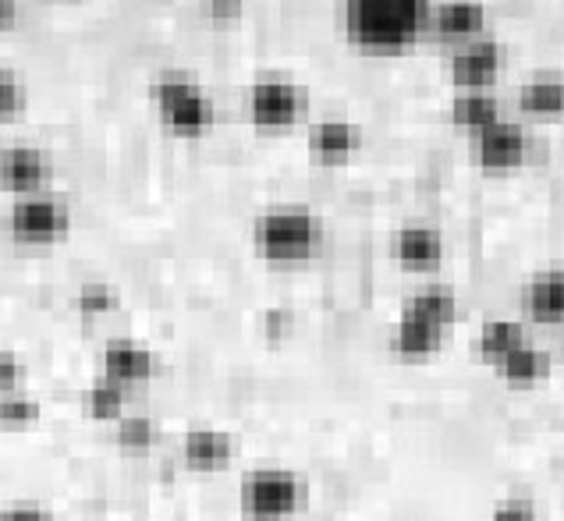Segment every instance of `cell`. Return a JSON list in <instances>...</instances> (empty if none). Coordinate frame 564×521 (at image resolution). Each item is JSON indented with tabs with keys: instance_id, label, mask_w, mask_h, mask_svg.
Listing matches in <instances>:
<instances>
[{
	"instance_id": "cell-17",
	"label": "cell",
	"mask_w": 564,
	"mask_h": 521,
	"mask_svg": "<svg viewBox=\"0 0 564 521\" xmlns=\"http://www.w3.org/2000/svg\"><path fill=\"white\" fill-rule=\"evenodd\" d=\"M444 337H447V330L433 327V323L419 319V316L401 313L398 323H394V330H391V351L398 358H426L433 351H441Z\"/></svg>"
},
{
	"instance_id": "cell-9",
	"label": "cell",
	"mask_w": 564,
	"mask_h": 521,
	"mask_svg": "<svg viewBox=\"0 0 564 521\" xmlns=\"http://www.w3.org/2000/svg\"><path fill=\"white\" fill-rule=\"evenodd\" d=\"M487 22H490V14L482 0H444V4H433L426 32L437 43L455 51L462 43L487 36Z\"/></svg>"
},
{
	"instance_id": "cell-11",
	"label": "cell",
	"mask_w": 564,
	"mask_h": 521,
	"mask_svg": "<svg viewBox=\"0 0 564 521\" xmlns=\"http://www.w3.org/2000/svg\"><path fill=\"white\" fill-rule=\"evenodd\" d=\"M391 252L401 270L430 273L444 263V235L430 224H405V227H398Z\"/></svg>"
},
{
	"instance_id": "cell-22",
	"label": "cell",
	"mask_w": 564,
	"mask_h": 521,
	"mask_svg": "<svg viewBox=\"0 0 564 521\" xmlns=\"http://www.w3.org/2000/svg\"><path fill=\"white\" fill-rule=\"evenodd\" d=\"M86 412L93 419H121L124 415V383L100 377L86 390Z\"/></svg>"
},
{
	"instance_id": "cell-4",
	"label": "cell",
	"mask_w": 564,
	"mask_h": 521,
	"mask_svg": "<svg viewBox=\"0 0 564 521\" xmlns=\"http://www.w3.org/2000/svg\"><path fill=\"white\" fill-rule=\"evenodd\" d=\"M305 482L288 468H256L241 479L238 503L249 521H284L305 508Z\"/></svg>"
},
{
	"instance_id": "cell-6",
	"label": "cell",
	"mask_w": 564,
	"mask_h": 521,
	"mask_svg": "<svg viewBox=\"0 0 564 521\" xmlns=\"http://www.w3.org/2000/svg\"><path fill=\"white\" fill-rule=\"evenodd\" d=\"M249 121L260 132H288L310 113V96L288 78H263L249 89Z\"/></svg>"
},
{
	"instance_id": "cell-1",
	"label": "cell",
	"mask_w": 564,
	"mask_h": 521,
	"mask_svg": "<svg viewBox=\"0 0 564 521\" xmlns=\"http://www.w3.org/2000/svg\"><path fill=\"white\" fill-rule=\"evenodd\" d=\"M433 0H341L345 40L369 57H398L423 40Z\"/></svg>"
},
{
	"instance_id": "cell-24",
	"label": "cell",
	"mask_w": 564,
	"mask_h": 521,
	"mask_svg": "<svg viewBox=\"0 0 564 521\" xmlns=\"http://www.w3.org/2000/svg\"><path fill=\"white\" fill-rule=\"evenodd\" d=\"M36 419H40V401L29 398L22 387L0 394V422L4 426H32Z\"/></svg>"
},
{
	"instance_id": "cell-16",
	"label": "cell",
	"mask_w": 564,
	"mask_h": 521,
	"mask_svg": "<svg viewBox=\"0 0 564 521\" xmlns=\"http://www.w3.org/2000/svg\"><path fill=\"white\" fill-rule=\"evenodd\" d=\"M494 369H497V377H501L505 383H511V387H533V383H543L546 377H551L554 355L525 340L522 348H514L511 355H505Z\"/></svg>"
},
{
	"instance_id": "cell-20",
	"label": "cell",
	"mask_w": 564,
	"mask_h": 521,
	"mask_svg": "<svg viewBox=\"0 0 564 521\" xmlns=\"http://www.w3.org/2000/svg\"><path fill=\"white\" fill-rule=\"evenodd\" d=\"M519 110L533 121H557L564 118V83L551 75L529 78L519 89Z\"/></svg>"
},
{
	"instance_id": "cell-32",
	"label": "cell",
	"mask_w": 564,
	"mask_h": 521,
	"mask_svg": "<svg viewBox=\"0 0 564 521\" xmlns=\"http://www.w3.org/2000/svg\"><path fill=\"white\" fill-rule=\"evenodd\" d=\"M14 11H19V0H0V32L14 22Z\"/></svg>"
},
{
	"instance_id": "cell-19",
	"label": "cell",
	"mask_w": 564,
	"mask_h": 521,
	"mask_svg": "<svg viewBox=\"0 0 564 521\" xmlns=\"http://www.w3.org/2000/svg\"><path fill=\"white\" fill-rule=\"evenodd\" d=\"M401 313L426 319V323H433V327H441V330H451V327H455V319H458V295L451 287H444V284H426L405 302Z\"/></svg>"
},
{
	"instance_id": "cell-5",
	"label": "cell",
	"mask_w": 564,
	"mask_h": 521,
	"mask_svg": "<svg viewBox=\"0 0 564 521\" xmlns=\"http://www.w3.org/2000/svg\"><path fill=\"white\" fill-rule=\"evenodd\" d=\"M72 227V209L57 195H19V203L8 209V235L22 246H54Z\"/></svg>"
},
{
	"instance_id": "cell-28",
	"label": "cell",
	"mask_w": 564,
	"mask_h": 521,
	"mask_svg": "<svg viewBox=\"0 0 564 521\" xmlns=\"http://www.w3.org/2000/svg\"><path fill=\"white\" fill-rule=\"evenodd\" d=\"M25 383V362L14 351H0V394Z\"/></svg>"
},
{
	"instance_id": "cell-30",
	"label": "cell",
	"mask_w": 564,
	"mask_h": 521,
	"mask_svg": "<svg viewBox=\"0 0 564 521\" xmlns=\"http://www.w3.org/2000/svg\"><path fill=\"white\" fill-rule=\"evenodd\" d=\"M246 11V0H203V14L214 22H235Z\"/></svg>"
},
{
	"instance_id": "cell-29",
	"label": "cell",
	"mask_w": 564,
	"mask_h": 521,
	"mask_svg": "<svg viewBox=\"0 0 564 521\" xmlns=\"http://www.w3.org/2000/svg\"><path fill=\"white\" fill-rule=\"evenodd\" d=\"M292 330H295V316L288 313V308H267V313H263V334L270 340H281Z\"/></svg>"
},
{
	"instance_id": "cell-2",
	"label": "cell",
	"mask_w": 564,
	"mask_h": 521,
	"mask_svg": "<svg viewBox=\"0 0 564 521\" xmlns=\"http://www.w3.org/2000/svg\"><path fill=\"white\" fill-rule=\"evenodd\" d=\"M252 246L273 267H299L324 246V224L305 206H273L252 224Z\"/></svg>"
},
{
	"instance_id": "cell-8",
	"label": "cell",
	"mask_w": 564,
	"mask_h": 521,
	"mask_svg": "<svg viewBox=\"0 0 564 521\" xmlns=\"http://www.w3.org/2000/svg\"><path fill=\"white\" fill-rule=\"evenodd\" d=\"M501 72H505V46L487 36L455 46V54L447 61V78L455 89H490L497 86Z\"/></svg>"
},
{
	"instance_id": "cell-18",
	"label": "cell",
	"mask_w": 564,
	"mask_h": 521,
	"mask_svg": "<svg viewBox=\"0 0 564 521\" xmlns=\"http://www.w3.org/2000/svg\"><path fill=\"white\" fill-rule=\"evenodd\" d=\"M182 454L192 468H220L235 458V436L224 430H188L182 439Z\"/></svg>"
},
{
	"instance_id": "cell-15",
	"label": "cell",
	"mask_w": 564,
	"mask_h": 521,
	"mask_svg": "<svg viewBox=\"0 0 564 521\" xmlns=\"http://www.w3.org/2000/svg\"><path fill=\"white\" fill-rule=\"evenodd\" d=\"M447 118L455 128H462L465 135H476L479 128L494 124L497 118H505V113L490 89H458L455 100H451Z\"/></svg>"
},
{
	"instance_id": "cell-3",
	"label": "cell",
	"mask_w": 564,
	"mask_h": 521,
	"mask_svg": "<svg viewBox=\"0 0 564 521\" xmlns=\"http://www.w3.org/2000/svg\"><path fill=\"white\" fill-rule=\"evenodd\" d=\"M150 100L156 107L160 124L178 139H203L214 128V104L209 96L182 75H167L150 86Z\"/></svg>"
},
{
	"instance_id": "cell-13",
	"label": "cell",
	"mask_w": 564,
	"mask_h": 521,
	"mask_svg": "<svg viewBox=\"0 0 564 521\" xmlns=\"http://www.w3.org/2000/svg\"><path fill=\"white\" fill-rule=\"evenodd\" d=\"M51 177V160L36 145H11L0 153V188L11 195H32L43 192Z\"/></svg>"
},
{
	"instance_id": "cell-23",
	"label": "cell",
	"mask_w": 564,
	"mask_h": 521,
	"mask_svg": "<svg viewBox=\"0 0 564 521\" xmlns=\"http://www.w3.org/2000/svg\"><path fill=\"white\" fill-rule=\"evenodd\" d=\"M156 422L150 415H121L118 419V444L124 451H150L156 444Z\"/></svg>"
},
{
	"instance_id": "cell-25",
	"label": "cell",
	"mask_w": 564,
	"mask_h": 521,
	"mask_svg": "<svg viewBox=\"0 0 564 521\" xmlns=\"http://www.w3.org/2000/svg\"><path fill=\"white\" fill-rule=\"evenodd\" d=\"M75 308L83 316H107V313H115V308H118V291L110 284H100V281L83 284V287H78V295H75Z\"/></svg>"
},
{
	"instance_id": "cell-26",
	"label": "cell",
	"mask_w": 564,
	"mask_h": 521,
	"mask_svg": "<svg viewBox=\"0 0 564 521\" xmlns=\"http://www.w3.org/2000/svg\"><path fill=\"white\" fill-rule=\"evenodd\" d=\"M25 110V89L19 78H11L0 72V124L19 118V113Z\"/></svg>"
},
{
	"instance_id": "cell-31",
	"label": "cell",
	"mask_w": 564,
	"mask_h": 521,
	"mask_svg": "<svg viewBox=\"0 0 564 521\" xmlns=\"http://www.w3.org/2000/svg\"><path fill=\"white\" fill-rule=\"evenodd\" d=\"M0 521H54L43 508H29V503H19V508L0 511Z\"/></svg>"
},
{
	"instance_id": "cell-12",
	"label": "cell",
	"mask_w": 564,
	"mask_h": 521,
	"mask_svg": "<svg viewBox=\"0 0 564 521\" xmlns=\"http://www.w3.org/2000/svg\"><path fill=\"white\" fill-rule=\"evenodd\" d=\"M522 313L540 327H561L564 323V270H540L522 287Z\"/></svg>"
},
{
	"instance_id": "cell-10",
	"label": "cell",
	"mask_w": 564,
	"mask_h": 521,
	"mask_svg": "<svg viewBox=\"0 0 564 521\" xmlns=\"http://www.w3.org/2000/svg\"><path fill=\"white\" fill-rule=\"evenodd\" d=\"M305 145H310V156L319 167H337L348 164L351 156L362 150V128L351 124L345 118H327L310 124V135H305Z\"/></svg>"
},
{
	"instance_id": "cell-21",
	"label": "cell",
	"mask_w": 564,
	"mask_h": 521,
	"mask_svg": "<svg viewBox=\"0 0 564 521\" xmlns=\"http://www.w3.org/2000/svg\"><path fill=\"white\" fill-rule=\"evenodd\" d=\"M525 323L519 319H487L479 327V337H476V351L482 362H490L497 366L505 355H511L514 348H522L525 345Z\"/></svg>"
},
{
	"instance_id": "cell-14",
	"label": "cell",
	"mask_w": 564,
	"mask_h": 521,
	"mask_svg": "<svg viewBox=\"0 0 564 521\" xmlns=\"http://www.w3.org/2000/svg\"><path fill=\"white\" fill-rule=\"evenodd\" d=\"M153 372H156V355L147 345H139V340L121 337V340H110L104 348V377L110 380L132 387V383L153 380Z\"/></svg>"
},
{
	"instance_id": "cell-27",
	"label": "cell",
	"mask_w": 564,
	"mask_h": 521,
	"mask_svg": "<svg viewBox=\"0 0 564 521\" xmlns=\"http://www.w3.org/2000/svg\"><path fill=\"white\" fill-rule=\"evenodd\" d=\"M490 521H540V511H536V500L533 497H508L494 508Z\"/></svg>"
},
{
	"instance_id": "cell-7",
	"label": "cell",
	"mask_w": 564,
	"mask_h": 521,
	"mask_svg": "<svg viewBox=\"0 0 564 521\" xmlns=\"http://www.w3.org/2000/svg\"><path fill=\"white\" fill-rule=\"evenodd\" d=\"M473 160H476V167L490 174H511L525 167V160H529L525 128L508 118H497L494 124L479 128L473 135Z\"/></svg>"
}]
</instances>
